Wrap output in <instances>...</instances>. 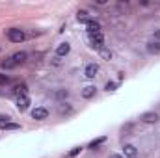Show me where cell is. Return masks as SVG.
<instances>
[{
    "instance_id": "obj_1",
    "label": "cell",
    "mask_w": 160,
    "mask_h": 158,
    "mask_svg": "<svg viewBox=\"0 0 160 158\" xmlns=\"http://www.w3.org/2000/svg\"><path fill=\"white\" fill-rule=\"evenodd\" d=\"M6 36H8V39L13 41V43H21V41H24V37H26L21 28H9Z\"/></svg>"
},
{
    "instance_id": "obj_2",
    "label": "cell",
    "mask_w": 160,
    "mask_h": 158,
    "mask_svg": "<svg viewBox=\"0 0 160 158\" xmlns=\"http://www.w3.org/2000/svg\"><path fill=\"white\" fill-rule=\"evenodd\" d=\"M140 121L145 123V125H155V123L160 121V116L157 112H143V114L140 116Z\"/></svg>"
},
{
    "instance_id": "obj_3",
    "label": "cell",
    "mask_w": 160,
    "mask_h": 158,
    "mask_svg": "<svg viewBox=\"0 0 160 158\" xmlns=\"http://www.w3.org/2000/svg\"><path fill=\"white\" fill-rule=\"evenodd\" d=\"M89 47L91 48H97V50H101L102 47H104V36H102V32L101 34H95V36H89Z\"/></svg>"
},
{
    "instance_id": "obj_4",
    "label": "cell",
    "mask_w": 160,
    "mask_h": 158,
    "mask_svg": "<svg viewBox=\"0 0 160 158\" xmlns=\"http://www.w3.org/2000/svg\"><path fill=\"white\" fill-rule=\"evenodd\" d=\"M97 73H99V65L97 63H88L86 69H84V77L88 80H93L97 77Z\"/></svg>"
},
{
    "instance_id": "obj_5",
    "label": "cell",
    "mask_w": 160,
    "mask_h": 158,
    "mask_svg": "<svg viewBox=\"0 0 160 158\" xmlns=\"http://www.w3.org/2000/svg\"><path fill=\"white\" fill-rule=\"evenodd\" d=\"M15 104H17V110H19V112H24V110H28V106H30V97H28V95H21V97H17Z\"/></svg>"
},
{
    "instance_id": "obj_6",
    "label": "cell",
    "mask_w": 160,
    "mask_h": 158,
    "mask_svg": "<svg viewBox=\"0 0 160 158\" xmlns=\"http://www.w3.org/2000/svg\"><path fill=\"white\" fill-rule=\"evenodd\" d=\"M86 30H88V34H89V36H95V34H101V24H99L97 21H93V19H89V21H88V24H86Z\"/></svg>"
},
{
    "instance_id": "obj_7",
    "label": "cell",
    "mask_w": 160,
    "mask_h": 158,
    "mask_svg": "<svg viewBox=\"0 0 160 158\" xmlns=\"http://www.w3.org/2000/svg\"><path fill=\"white\" fill-rule=\"evenodd\" d=\"M32 117L36 119V121H43V119L48 117V110L43 108V106H39V108H36V110L32 112Z\"/></svg>"
},
{
    "instance_id": "obj_8",
    "label": "cell",
    "mask_w": 160,
    "mask_h": 158,
    "mask_svg": "<svg viewBox=\"0 0 160 158\" xmlns=\"http://www.w3.org/2000/svg\"><path fill=\"white\" fill-rule=\"evenodd\" d=\"M26 58H28V54H26V52H22V50H21V52H15V54L11 56V60H13L15 67H17V65H22V63L26 62Z\"/></svg>"
},
{
    "instance_id": "obj_9",
    "label": "cell",
    "mask_w": 160,
    "mask_h": 158,
    "mask_svg": "<svg viewBox=\"0 0 160 158\" xmlns=\"http://www.w3.org/2000/svg\"><path fill=\"white\" fill-rule=\"evenodd\" d=\"M71 52V45L69 43H60L56 47V56H67Z\"/></svg>"
},
{
    "instance_id": "obj_10",
    "label": "cell",
    "mask_w": 160,
    "mask_h": 158,
    "mask_svg": "<svg viewBox=\"0 0 160 158\" xmlns=\"http://www.w3.org/2000/svg\"><path fill=\"white\" fill-rule=\"evenodd\" d=\"M123 155H125L127 158H136V156H138V149H136L134 145H130V143H128V145H125V147H123Z\"/></svg>"
},
{
    "instance_id": "obj_11",
    "label": "cell",
    "mask_w": 160,
    "mask_h": 158,
    "mask_svg": "<svg viewBox=\"0 0 160 158\" xmlns=\"http://www.w3.org/2000/svg\"><path fill=\"white\" fill-rule=\"evenodd\" d=\"M147 52H149V54H160V43L158 41L147 43Z\"/></svg>"
},
{
    "instance_id": "obj_12",
    "label": "cell",
    "mask_w": 160,
    "mask_h": 158,
    "mask_svg": "<svg viewBox=\"0 0 160 158\" xmlns=\"http://www.w3.org/2000/svg\"><path fill=\"white\" fill-rule=\"evenodd\" d=\"M95 91H97V89H95L93 86H86V87L82 89V97H84V99H91V97H95Z\"/></svg>"
},
{
    "instance_id": "obj_13",
    "label": "cell",
    "mask_w": 160,
    "mask_h": 158,
    "mask_svg": "<svg viewBox=\"0 0 160 158\" xmlns=\"http://www.w3.org/2000/svg\"><path fill=\"white\" fill-rule=\"evenodd\" d=\"M99 54H101V58H102V60H106V62H110V60H112V50H110L108 47H102V48L99 50Z\"/></svg>"
},
{
    "instance_id": "obj_14",
    "label": "cell",
    "mask_w": 160,
    "mask_h": 158,
    "mask_svg": "<svg viewBox=\"0 0 160 158\" xmlns=\"http://www.w3.org/2000/svg\"><path fill=\"white\" fill-rule=\"evenodd\" d=\"M77 19H78V22H86V24H88V21H89V13H88L86 9H80L78 13H77Z\"/></svg>"
},
{
    "instance_id": "obj_15",
    "label": "cell",
    "mask_w": 160,
    "mask_h": 158,
    "mask_svg": "<svg viewBox=\"0 0 160 158\" xmlns=\"http://www.w3.org/2000/svg\"><path fill=\"white\" fill-rule=\"evenodd\" d=\"M26 91H28V87H26V84H21V86H15V89H13V93H15L17 97H21V95H26Z\"/></svg>"
},
{
    "instance_id": "obj_16",
    "label": "cell",
    "mask_w": 160,
    "mask_h": 158,
    "mask_svg": "<svg viewBox=\"0 0 160 158\" xmlns=\"http://www.w3.org/2000/svg\"><path fill=\"white\" fill-rule=\"evenodd\" d=\"M0 126H2V130H19V128H21V125H17V123H9V121H8V123H2Z\"/></svg>"
},
{
    "instance_id": "obj_17",
    "label": "cell",
    "mask_w": 160,
    "mask_h": 158,
    "mask_svg": "<svg viewBox=\"0 0 160 158\" xmlns=\"http://www.w3.org/2000/svg\"><path fill=\"white\" fill-rule=\"evenodd\" d=\"M121 132H123V134H127V136H132V132H134V125H132V123L123 125V126H121Z\"/></svg>"
},
{
    "instance_id": "obj_18",
    "label": "cell",
    "mask_w": 160,
    "mask_h": 158,
    "mask_svg": "<svg viewBox=\"0 0 160 158\" xmlns=\"http://www.w3.org/2000/svg\"><path fill=\"white\" fill-rule=\"evenodd\" d=\"M2 67H4V69H15V63H13L11 56H9V58H6V60L2 62Z\"/></svg>"
},
{
    "instance_id": "obj_19",
    "label": "cell",
    "mask_w": 160,
    "mask_h": 158,
    "mask_svg": "<svg viewBox=\"0 0 160 158\" xmlns=\"http://www.w3.org/2000/svg\"><path fill=\"white\" fill-rule=\"evenodd\" d=\"M104 141H106V138H104V136H102V138H99V140H93V141L89 143V149H97V147H99V145H102Z\"/></svg>"
},
{
    "instance_id": "obj_20",
    "label": "cell",
    "mask_w": 160,
    "mask_h": 158,
    "mask_svg": "<svg viewBox=\"0 0 160 158\" xmlns=\"http://www.w3.org/2000/svg\"><path fill=\"white\" fill-rule=\"evenodd\" d=\"M58 112H60L62 116H63V114H69V112H71V106L63 102V104H60V108H58Z\"/></svg>"
},
{
    "instance_id": "obj_21",
    "label": "cell",
    "mask_w": 160,
    "mask_h": 158,
    "mask_svg": "<svg viewBox=\"0 0 160 158\" xmlns=\"http://www.w3.org/2000/svg\"><path fill=\"white\" fill-rule=\"evenodd\" d=\"M116 87H118V82H106V86H104L106 91H116Z\"/></svg>"
},
{
    "instance_id": "obj_22",
    "label": "cell",
    "mask_w": 160,
    "mask_h": 158,
    "mask_svg": "<svg viewBox=\"0 0 160 158\" xmlns=\"http://www.w3.org/2000/svg\"><path fill=\"white\" fill-rule=\"evenodd\" d=\"M56 97H58V99H65V97H67V89H60V91H56Z\"/></svg>"
},
{
    "instance_id": "obj_23",
    "label": "cell",
    "mask_w": 160,
    "mask_h": 158,
    "mask_svg": "<svg viewBox=\"0 0 160 158\" xmlns=\"http://www.w3.org/2000/svg\"><path fill=\"white\" fill-rule=\"evenodd\" d=\"M80 151H82V147H75V149L69 153V158H75V156H77V155L80 153Z\"/></svg>"
},
{
    "instance_id": "obj_24",
    "label": "cell",
    "mask_w": 160,
    "mask_h": 158,
    "mask_svg": "<svg viewBox=\"0 0 160 158\" xmlns=\"http://www.w3.org/2000/svg\"><path fill=\"white\" fill-rule=\"evenodd\" d=\"M8 82H9V78H8L6 75H2V73H0V84H8Z\"/></svg>"
},
{
    "instance_id": "obj_25",
    "label": "cell",
    "mask_w": 160,
    "mask_h": 158,
    "mask_svg": "<svg viewBox=\"0 0 160 158\" xmlns=\"http://www.w3.org/2000/svg\"><path fill=\"white\" fill-rule=\"evenodd\" d=\"M155 41L160 43V30H155Z\"/></svg>"
},
{
    "instance_id": "obj_26",
    "label": "cell",
    "mask_w": 160,
    "mask_h": 158,
    "mask_svg": "<svg viewBox=\"0 0 160 158\" xmlns=\"http://www.w3.org/2000/svg\"><path fill=\"white\" fill-rule=\"evenodd\" d=\"M110 158H125V156H121V155H112Z\"/></svg>"
}]
</instances>
